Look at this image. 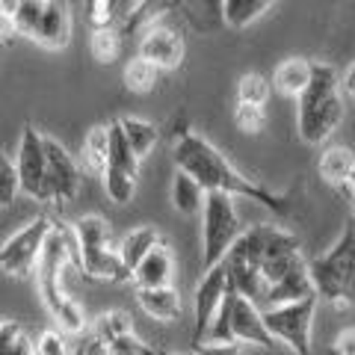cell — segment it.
<instances>
[{
  "instance_id": "obj_1",
  "label": "cell",
  "mask_w": 355,
  "mask_h": 355,
  "mask_svg": "<svg viewBox=\"0 0 355 355\" xmlns=\"http://www.w3.org/2000/svg\"><path fill=\"white\" fill-rule=\"evenodd\" d=\"M175 166L190 178H196L207 193H228L240 196L249 202H258L261 207L272 210L279 216L293 214V193H272L266 187L254 184L252 178H246L225 154H222L214 142L198 137L193 130L175 133Z\"/></svg>"
},
{
  "instance_id": "obj_2",
  "label": "cell",
  "mask_w": 355,
  "mask_h": 355,
  "mask_svg": "<svg viewBox=\"0 0 355 355\" xmlns=\"http://www.w3.org/2000/svg\"><path fill=\"white\" fill-rule=\"evenodd\" d=\"M69 263L80 266V246H77L74 231L53 222V231L48 234V243H44L39 266H36L39 296H42V305L48 308V314L57 320L60 331H65V335H80V331H86L83 308L77 305V299H71L62 291V270Z\"/></svg>"
},
{
  "instance_id": "obj_3",
  "label": "cell",
  "mask_w": 355,
  "mask_h": 355,
  "mask_svg": "<svg viewBox=\"0 0 355 355\" xmlns=\"http://www.w3.org/2000/svg\"><path fill=\"white\" fill-rule=\"evenodd\" d=\"M296 107H299V119H296L299 137L308 146H320L338 130L343 113H347V104H343L340 95V77L335 65L314 62L311 83L296 98Z\"/></svg>"
},
{
  "instance_id": "obj_4",
  "label": "cell",
  "mask_w": 355,
  "mask_h": 355,
  "mask_svg": "<svg viewBox=\"0 0 355 355\" xmlns=\"http://www.w3.org/2000/svg\"><path fill=\"white\" fill-rule=\"evenodd\" d=\"M308 272L320 299L331 305H355V216L329 252L308 261Z\"/></svg>"
},
{
  "instance_id": "obj_5",
  "label": "cell",
  "mask_w": 355,
  "mask_h": 355,
  "mask_svg": "<svg viewBox=\"0 0 355 355\" xmlns=\"http://www.w3.org/2000/svg\"><path fill=\"white\" fill-rule=\"evenodd\" d=\"M202 343H254V347H275V338L263 326V308H258L249 296H243L234 284H228V293L222 299L214 323Z\"/></svg>"
},
{
  "instance_id": "obj_6",
  "label": "cell",
  "mask_w": 355,
  "mask_h": 355,
  "mask_svg": "<svg viewBox=\"0 0 355 355\" xmlns=\"http://www.w3.org/2000/svg\"><path fill=\"white\" fill-rule=\"evenodd\" d=\"M243 234L234 196L207 193L202 210V272L225 261L228 249Z\"/></svg>"
},
{
  "instance_id": "obj_7",
  "label": "cell",
  "mask_w": 355,
  "mask_h": 355,
  "mask_svg": "<svg viewBox=\"0 0 355 355\" xmlns=\"http://www.w3.org/2000/svg\"><path fill=\"white\" fill-rule=\"evenodd\" d=\"M320 296H305L296 302H284L275 308H263V326L275 340H282L296 355H311V331H314Z\"/></svg>"
},
{
  "instance_id": "obj_8",
  "label": "cell",
  "mask_w": 355,
  "mask_h": 355,
  "mask_svg": "<svg viewBox=\"0 0 355 355\" xmlns=\"http://www.w3.org/2000/svg\"><path fill=\"white\" fill-rule=\"evenodd\" d=\"M53 231V219L51 216H39L27 222L24 228H18L12 237L3 240L0 246V270L15 275V279H27L36 272L42 249L48 243V234Z\"/></svg>"
},
{
  "instance_id": "obj_9",
  "label": "cell",
  "mask_w": 355,
  "mask_h": 355,
  "mask_svg": "<svg viewBox=\"0 0 355 355\" xmlns=\"http://www.w3.org/2000/svg\"><path fill=\"white\" fill-rule=\"evenodd\" d=\"M44 151H48V172H44V202L69 205L80 193V166L69 154L60 139L44 137Z\"/></svg>"
},
{
  "instance_id": "obj_10",
  "label": "cell",
  "mask_w": 355,
  "mask_h": 355,
  "mask_svg": "<svg viewBox=\"0 0 355 355\" xmlns=\"http://www.w3.org/2000/svg\"><path fill=\"white\" fill-rule=\"evenodd\" d=\"M21 193L33 202L44 205V172H48V151H44V133H39L33 125L24 128L21 133V146L15 157Z\"/></svg>"
},
{
  "instance_id": "obj_11",
  "label": "cell",
  "mask_w": 355,
  "mask_h": 355,
  "mask_svg": "<svg viewBox=\"0 0 355 355\" xmlns=\"http://www.w3.org/2000/svg\"><path fill=\"white\" fill-rule=\"evenodd\" d=\"M228 266L225 263H216L210 270L202 272V282L196 287V329H193V343H202L210 323H214L216 311L222 305V299L228 293Z\"/></svg>"
},
{
  "instance_id": "obj_12",
  "label": "cell",
  "mask_w": 355,
  "mask_h": 355,
  "mask_svg": "<svg viewBox=\"0 0 355 355\" xmlns=\"http://www.w3.org/2000/svg\"><path fill=\"white\" fill-rule=\"evenodd\" d=\"M139 57L154 62L160 71H172L184 62V39L166 27H148L139 39Z\"/></svg>"
},
{
  "instance_id": "obj_13",
  "label": "cell",
  "mask_w": 355,
  "mask_h": 355,
  "mask_svg": "<svg viewBox=\"0 0 355 355\" xmlns=\"http://www.w3.org/2000/svg\"><path fill=\"white\" fill-rule=\"evenodd\" d=\"M89 279H101V282H130L133 272L125 266L119 254V246H92L80 249V266H77Z\"/></svg>"
},
{
  "instance_id": "obj_14",
  "label": "cell",
  "mask_w": 355,
  "mask_h": 355,
  "mask_svg": "<svg viewBox=\"0 0 355 355\" xmlns=\"http://www.w3.org/2000/svg\"><path fill=\"white\" fill-rule=\"evenodd\" d=\"M71 39V6L69 0H44V15L39 33L33 42H39L48 51H60L65 48Z\"/></svg>"
},
{
  "instance_id": "obj_15",
  "label": "cell",
  "mask_w": 355,
  "mask_h": 355,
  "mask_svg": "<svg viewBox=\"0 0 355 355\" xmlns=\"http://www.w3.org/2000/svg\"><path fill=\"white\" fill-rule=\"evenodd\" d=\"M175 275V258L166 243H157L146 258L133 270V284L137 287H169Z\"/></svg>"
},
{
  "instance_id": "obj_16",
  "label": "cell",
  "mask_w": 355,
  "mask_h": 355,
  "mask_svg": "<svg viewBox=\"0 0 355 355\" xmlns=\"http://www.w3.org/2000/svg\"><path fill=\"white\" fill-rule=\"evenodd\" d=\"M137 305L146 311L151 320H160V323H172V320L181 317V293L175 287H137Z\"/></svg>"
},
{
  "instance_id": "obj_17",
  "label": "cell",
  "mask_w": 355,
  "mask_h": 355,
  "mask_svg": "<svg viewBox=\"0 0 355 355\" xmlns=\"http://www.w3.org/2000/svg\"><path fill=\"white\" fill-rule=\"evenodd\" d=\"M311 74H314V62L305 57H291L284 60L272 74V89L282 92L284 98H299L311 83Z\"/></svg>"
},
{
  "instance_id": "obj_18",
  "label": "cell",
  "mask_w": 355,
  "mask_h": 355,
  "mask_svg": "<svg viewBox=\"0 0 355 355\" xmlns=\"http://www.w3.org/2000/svg\"><path fill=\"white\" fill-rule=\"evenodd\" d=\"M205 198L207 190L202 184L190 178L187 172L178 169L175 172V181H172V207L178 210L181 216H198L205 210Z\"/></svg>"
},
{
  "instance_id": "obj_19",
  "label": "cell",
  "mask_w": 355,
  "mask_h": 355,
  "mask_svg": "<svg viewBox=\"0 0 355 355\" xmlns=\"http://www.w3.org/2000/svg\"><path fill=\"white\" fill-rule=\"evenodd\" d=\"M157 243H163L160 237V231L157 228H151V225H139V228H133L128 231L125 237H121L119 243V254H121V261H125V266L133 272L137 270V263L146 258V254L157 246Z\"/></svg>"
},
{
  "instance_id": "obj_20",
  "label": "cell",
  "mask_w": 355,
  "mask_h": 355,
  "mask_svg": "<svg viewBox=\"0 0 355 355\" xmlns=\"http://www.w3.org/2000/svg\"><path fill=\"white\" fill-rule=\"evenodd\" d=\"M317 169H320V178H323L326 184L343 187L355 172V154L349 148H343V146H331V148L323 151Z\"/></svg>"
},
{
  "instance_id": "obj_21",
  "label": "cell",
  "mask_w": 355,
  "mask_h": 355,
  "mask_svg": "<svg viewBox=\"0 0 355 355\" xmlns=\"http://www.w3.org/2000/svg\"><path fill=\"white\" fill-rule=\"evenodd\" d=\"M83 163L89 172L104 175L110 163V128L107 125H95L83 137Z\"/></svg>"
},
{
  "instance_id": "obj_22",
  "label": "cell",
  "mask_w": 355,
  "mask_h": 355,
  "mask_svg": "<svg viewBox=\"0 0 355 355\" xmlns=\"http://www.w3.org/2000/svg\"><path fill=\"white\" fill-rule=\"evenodd\" d=\"M74 237L80 249H92V246H113V231H110V222L98 214H86L74 222Z\"/></svg>"
},
{
  "instance_id": "obj_23",
  "label": "cell",
  "mask_w": 355,
  "mask_h": 355,
  "mask_svg": "<svg viewBox=\"0 0 355 355\" xmlns=\"http://www.w3.org/2000/svg\"><path fill=\"white\" fill-rule=\"evenodd\" d=\"M272 3L275 0H225V6H222V24L243 30L252 21H258Z\"/></svg>"
},
{
  "instance_id": "obj_24",
  "label": "cell",
  "mask_w": 355,
  "mask_h": 355,
  "mask_svg": "<svg viewBox=\"0 0 355 355\" xmlns=\"http://www.w3.org/2000/svg\"><path fill=\"white\" fill-rule=\"evenodd\" d=\"M107 128H110V163L107 166L125 169V172H130L133 178H137L139 175V157H137V151L130 148L125 130H121L119 121H113V125H107Z\"/></svg>"
},
{
  "instance_id": "obj_25",
  "label": "cell",
  "mask_w": 355,
  "mask_h": 355,
  "mask_svg": "<svg viewBox=\"0 0 355 355\" xmlns=\"http://www.w3.org/2000/svg\"><path fill=\"white\" fill-rule=\"evenodd\" d=\"M119 125H121V130H125V137H128V142H130V148L137 151V157L142 160L146 154L157 146V128L151 125V121H146V119H137V116H128V119H119Z\"/></svg>"
},
{
  "instance_id": "obj_26",
  "label": "cell",
  "mask_w": 355,
  "mask_h": 355,
  "mask_svg": "<svg viewBox=\"0 0 355 355\" xmlns=\"http://www.w3.org/2000/svg\"><path fill=\"white\" fill-rule=\"evenodd\" d=\"M175 6H178V0H142V3L125 18V24L119 27L121 36H125V33L133 36V33H139V30L146 33L154 18H160L163 12H169V9H175Z\"/></svg>"
},
{
  "instance_id": "obj_27",
  "label": "cell",
  "mask_w": 355,
  "mask_h": 355,
  "mask_svg": "<svg viewBox=\"0 0 355 355\" xmlns=\"http://www.w3.org/2000/svg\"><path fill=\"white\" fill-rule=\"evenodd\" d=\"M157 77H160V69L154 62H148L146 57H139V53L125 65V86L137 95L151 92L157 86Z\"/></svg>"
},
{
  "instance_id": "obj_28",
  "label": "cell",
  "mask_w": 355,
  "mask_h": 355,
  "mask_svg": "<svg viewBox=\"0 0 355 355\" xmlns=\"http://www.w3.org/2000/svg\"><path fill=\"white\" fill-rule=\"evenodd\" d=\"M101 184H104V193L113 205H128L133 193H137V178L125 169H116V166H107L104 175H101Z\"/></svg>"
},
{
  "instance_id": "obj_29",
  "label": "cell",
  "mask_w": 355,
  "mask_h": 355,
  "mask_svg": "<svg viewBox=\"0 0 355 355\" xmlns=\"http://www.w3.org/2000/svg\"><path fill=\"white\" fill-rule=\"evenodd\" d=\"M0 355H36V340L30 338L27 326L6 320L3 331H0Z\"/></svg>"
},
{
  "instance_id": "obj_30",
  "label": "cell",
  "mask_w": 355,
  "mask_h": 355,
  "mask_svg": "<svg viewBox=\"0 0 355 355\" xmlns=\"http://www.w3.org/2000/svg\"><path fill=\"white\" fill-rule=\"evenodd\" d=\"M89 51L98 62H116L121 53V30L119 27H101L92 30V39H89Z\"/></svg>"
},
{
  "instance_id": "obj_31",
  "label": "cell",
  "mask_w": 355,
  "mask_h": 355,
  "mask_svg": "<svg viewBox=\"0 0 355 355\" xmlns=\"http://www.w3.org/2000/svg\"><path fill=\"white\" fill-rule=\"evenodd\" d=\"M130 317L125 314V311H107V314H101L95 320V326H92V335H98L104 343H113L119 338H125L130 335Z\"/></svg>"
},
{
  "instance_id": "obj_32",
  "label": "cell",
  "mask_w": 355,
  "mask_h": 355,
  "mask_svg": "<svg viewBox=\"0 0 355 355\" xmlns=\"http://www.w3.org/2000/svg\"><path fill=\"white\" fill-rule=\"evenodd\" d=\"M270 92H272V83L261 74H243L237 80V101H243V104L263 107L270 101Z\"/></svg>"
},
{
  "instance_id": "obj_33",
  "label": "cell",
  "mask_w": 355,
  "mask_h": 355,
  "mask_svg": "<svg viewBox=\"0 0 355 355\" xmlns=\"http://www.w3.org/2000/svg\"><path fill=\"white\" fill-rule=\"evenodd\" d=\"M42 15H44V0H21L18 12L12 15V21H15V27H18L21 36L36 39L39 24H42Z\"/></svg>"
},
{
  "instance_id": "obj_34",
  "label": "cell",
  "mask_w": 355,
  "mask_h": 355,
  "mask_svg": "<svg viewBox=\"0 0 355 355\" xmlns=\"http://www.w3.org/2000/svg\"><path fill=\"white\" fill-rule=\"evenodd\" d=\"M83 12H86V24L92 30L119 27L116 0H83Z\"/></svg>"
},
{
  "instance_id": "obj_35",
  "label": "cell",
  "mask_w": 355,
  "mask_h": 355,
  "mask_svg": "<svg viewBox=\"0 0 355 355\" xmlns=\"http://www.w3.org/2000/svg\"><path fill=\"white\" fill-rule=\"evenodd\" d=\"M21 193V181H18V169L9 160V154L0 148V207L12 205L15 196Z\"/></svg>"
},
{
  "instance_id": "obj_36",
  "label": "cell",
  "mask_w": 355,
  "mask_h": 355,
  "mask_svg": "<svg viewBox=\"0 0 355 355\" xmlns=\"http://www.w3.org/2000/svg\"><path fill=\"white\" fill-rule=\"evenodd\" d=\"M234 125L243 133H261L266 128V110L258 107V104H243V101H237V107H234Z\"/></svg>"
},
{
  "instance_id": "obj_37",
  "label": "cell",
  "mask_w": 355,
  "mask_h": 355,
  "mask_svg": "<svg viewBox=\"0 0 355 355\" xmlns=\"http://www.w3.org/2000/svg\"><path fill=\"white\" fill-rule=\"evenodd\" d=\"M74 349H69V343H65V338L60 335V331H42L39 340H36V355H71Z\"/></svg>"
},
{
  "instance_id": "obj_38",
  "label": "cell",
  "mask_w": 355,
  "mask_h": 355,
  "mask_svg": "<svg viewBox=\"0 0 355 355\" xmlns=\"http://www.w3.org/2000/svg\"><path fill=\"white\" fill-rule=\"evenodd\" d=\"M196 355H243L237 343H193Z\"/></svg>"
},
{
  "instance_id": "obj_39",
  "label": "cell",
  "mask_w": 355,
  "mask_h": 355,
  "mask_svg": "<svg viewBox=\"0 0 355 355\" xmlns=\"http://www.w3.org/2000/svg\"><path fill=\"white\" fill-rule=\"evenodd\" d=\"M331 355H355V329H343L331 343Z\"/></svg>"
},
{
  "instance_id": "obj_40",
  "label": "cell",
  "mask_w": 355,
  "mask_h": 355,
  "mask_svg": "<svg viewBox=\"0 0 355 355\" xmlns=\"http://www.w3.org/2000/svg\"><path fill=\"white\" fill-rule=\"evenodd\" d=\"M15 36H21V33H18V27H15L12 15H3V12H0V44H12Z\"/></svg>"
},
{
  "instance_id": "obj_41",
  "label": "cell",
  "mask_w": 355,
  "mask_h": 355,
  "mask_svg": "<svg viewBox=\"0 0 355 355\" xmlns=\"http://www.w3.org/2000/svg\"><path fill=\"white\" fill-rule=\"evenodd\" d=\"M142 3V0H116V12H119V27L125 24V18L133 12V9H137Z\"/></svg>"
},
{
  "instance_id": "obj_42",
  "label": "cell",
  "mask_w": 355,
  "mask_h": 355,
  "mask_svg": "<svg viewBox=\"0 0 355 355\" xmlns=\"http://www.w3.org/2000/svg\"><path fill=\"white\" fill-rule=\"evenodd\" d=\"M205 6V15L214 18V21H222V6H225V0H202Z\"/></svg>"
},
{
  "instance_id": "obj_43",
  "label": "cell",
  "mask_w": 355,
  "mask_h": 355,
  "mask_svg": "<svg viewBox=\"0 0 355 355\" xmlns=\"http://www.w3.org/2000/svg\"><path fill=\"white\" fill-rule=\"evenodd\" d=\"M340 89L347 92L349 98H355V62L347 69V74H343V80H340Z\"/></svg>"
},
{
  "instance_id": "obj_44",
  "label": "cell",
  "mask_w": 355,
  "mask_h": 355,
  "mask_svg": "<svg viewBox=\"0 0 355 355\" xmlns=\"http://www.w3.org/2000/svg\"><path fill=\"white\" fill-rule=\"evenodd\" d=\"M18 3H21V0H0V12H3V15H15Z\"/></svg>"
},
{
  "instance_id": "obj_45",
  "label": "cell",
  "mask_w": 355,
  "mask_h": 355,
  "mask_svg": "<svg viewBox=\"0 0 355 355\" xmlns=\"http://www.w3.org/2000/svg\"><path fill=\"white\" fill-rule=\"evenodd\" d=\"M340 190H343V193H347V196L352 198V207H355V172H352V178H349V181L340 187Z\"/></svg>"
},
{
  "instance_id": "obj_46",
  "label": "cell",
  "mask_w": 355,
  "mask_h": 355,
  "mask_svg": "<svg viewBox=\"0 0 355 355\" xmlns=\"http://www.w3.org/2000/svg\"><path fill=\"white\" fill-rule=\"evenodd\" d=\"M3 326H6V320H3V317H0V331H3Z\"/></svg>"
},
{
  "instance_id": "obj_47",
  "label": "cell",
  "mask_w": 355,
  "mask_h": 355,
  "mask_svg": "<svg viewBox=\"0 0 355 355\" xmlns=\"http://www.w3.org/2000/svg\"><path fill=\"white\" fill-rule=\"evenodd\" d=\"M163 355H187V352H163Z\"/></svg>"
},
{
  "instance_id": "obj_48",
  "label": "cell",
  "mask_w": 355,
  "mask_h": 355,
  "mask_svg": "<svg viewBox=\"0 0 355 355\" xmlns=\"http://www.w3.org/2000/svg\"><path fill=\"white\" fill-rule=\"evenodd\" d=\"M71 355H80V349H77V347H74V352H71Z\"/></svg>"
}]
</instances>
